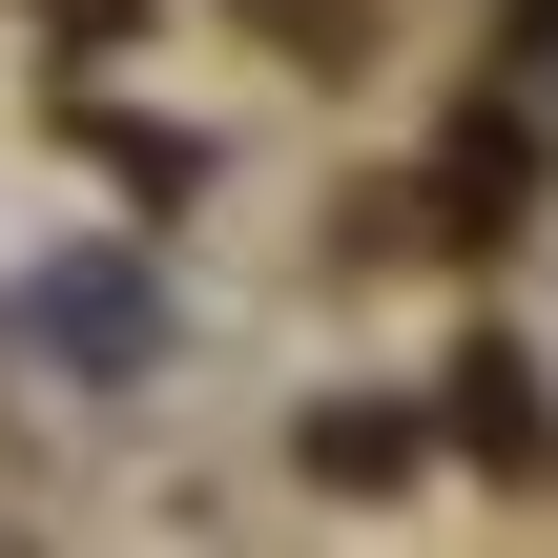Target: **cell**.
<instances>
[{"instance_id": "cell-1", "label": "cell", "mask_w": 558, "mask_h": 558, "mask_svg": "<svg viewBox=\"0 0 558 558\" xmlns=\"http://www.w3.org/2000/svg\"><path fill=\"white\" fill-rule=\"evenodd\" d=\"M21 331H41V352H83V373H124V352H145V269H104V248H83V269H41V290H21Z\"/></svg>"}]
</instances>
